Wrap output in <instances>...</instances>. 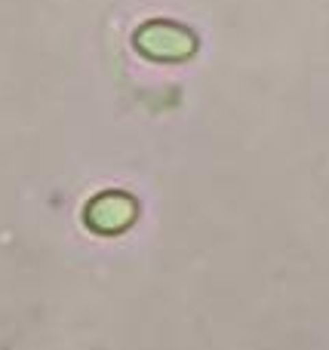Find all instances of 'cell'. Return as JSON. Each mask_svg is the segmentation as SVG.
Listing matches in <instances>:
<instances>
[{
  "instance_id": "1",
  "label": "cell",
  "mask_w": 329,
  "mask_h": 350,
  "mask_svg": "<svg viewBox=\"0 0 329 350\" xmlns=\"http://www.w3.org/2000/svg\"><path fill=\"white\" fill-rule=\"evenodd\" d=\"M135 46H139L142 53L154 55V59H185V55L194 53V37L185 28H179V25L151 22L139 31Z\"/></svg>"
},
{
  "instance_id": "2",
  "label": "cell",
  "mask_w": 329,
  "mask_h": 350,
  "mask_svg": "<svg viewBox=\"0 0 329 350\" xmlns=\"http://www.w3.org/2000/svg\"><path fill=\"white\" fill-rule=\"evenodd\" d=\"M96 221L102 224L105 230H117V228H123V224H129L133 221V212H135V206H133V200L129 197H105L102 203H96Z\"/></svg>"
}]
</instances>
